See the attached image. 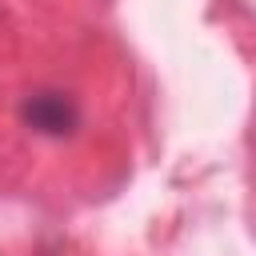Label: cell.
Masks as SVG:
<instances>
[{"instance_id": "1", "label": "cell", "mask_w": 256, "mask_h": 256, "mask_svg": "<svg viewBox=\"0 0 256 256\" xmlns=\"http://www.w3.org/2000/svg\"><path fill=\"white\" fill-rule=\"evenodd\" d=\"M20 120L40 132V136H72L80 128V108L68 92H56V88H40V92H28L24 104H20Z\"/></svg>"}]
</instances>
